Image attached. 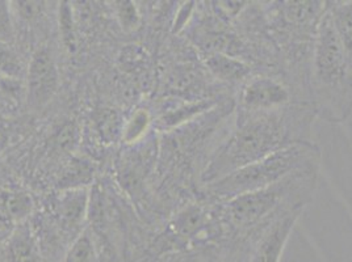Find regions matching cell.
<instances>
[{
    "mask_svg": "<svg viewBox=\"0 0 352 262\" xmlns=\"http://www.w3.org/2000/svg\"><path fill=\"white\" fill-rule=\"evenodd\" d=\"M316 117L313 105L308 102H294L271 112H245L234 106L228 129L206 161L201 187L279 150L311 142Z\"/></svg>",
    "mask_w": 352,
    "mask_h": 262,
    "instance_id": "6da1fadb",
    "label": "cell"
},
{
    "mask_svg": "<svg viewBox=\"0 0 352 262\" xmlns=\"http://www.w3.org/2000/svg\"><path fill=\"white\" fill-rule=\"evenodd\" d=\"M320 165L309 167L263 189L243 193L213 204L222 246L250 243L276 219L294 210H304L313 200Z\"/></svg>",
    "mask_w": 352,
    "mask_h": 262,
    "instance_id": "7a4b0ae2",
    "label": "cell"
},
{
    "mask_svg": "<svg viewBox=\"0 0 352 262\" xmlns=\"http://www.w3.org/2000/svg\"><path fill=\"white\" fill-rule=\"evenodd\" d=\"M309 92L317 117L338 123L352 116V73L327 3L313 45Z\"/></svg>",
    "mask_w": 352,
    "mask_h": 262,
    "instance_id": "3957f363",
    "label": "cell"
},
{
    "mask_svg": "<svg viewBox=\"0 0 352 262\" xmlns=\"http://www.w3.org/2000/svg\"><path fill=\"white\" fill-rule=\"evenodd\" d=\"M320 148L313 142L297 143L206 185L203 197L212 202L226 201L243 193L274 185L309 167L320 165Z\"/></svg>",
    "mask_w": 352,
    "mask_h": 262,
    "instance_id": "277c9868",
    "label": "cell"
},
{
    "mask_svg": "<svg viewBox=\"0 0 352 262\" xmlns=\"http://www.w3.org/2000/svg\"><path fill=\"white\" fill-rule=\"evenodd\" d=\"M234 102L236 109L245 112H271L298 102L280 76L256 73L235 91Z\"/></svg>",
    "mask_w": 352,
    "mask_h": 262,
    "instance_id": "5b68a950",
    "label": "cell"
},
{
    "mask_svg": "<svg viewBox=\"0 0 352 262\" xmlns=\"http://www.w3.org/2000/svg\"><path fill=\"white\" fill-rule=\"evenodd\" d=\"M28 102L33 109H41L56 95L59 75L52 53L41 47L34 51L28 64Z\"/></svg>",
    "mask_w": 352,
    "mask_h": 262,
    "instance_id": "8992f818",
    "label": "cell"
},
{
    "mask_svg": "<svg viewBox=\"0 0 352 262\" xmlns=\"http://www.w3.org/2000/svg\"><path fill=\"white\" fill-rule=\"evenodd\" d=\"M304 210H294L271 223L254 241L249 262H280L283 252Z\"/></svg>",
    "mask_w": 352,
    "mask_h": 262,
    "instance_id": "52a82bcc",
    "label": "cell"
},
{
    "mask_svg": "<svg viewBox=\"0 0 352 262\" xmlns=\"http://www.w3.org/2000/svg\"><path fill=\"white\" fill-rule=\"evenodd\" d=\"M0 262H43L37 239L27 222L0 241Z\"/></svg>",
    "mask_w": 352,
    "mask_h": 262,
    "instance_id": "ba28073f",
    "label": "cell"
},
{
    "mask_svg": "<svg viewBox=\"0 0 352 262\" xmlns=\"http://www.w3.org/2000/svg\"><path fill=\"white\" fill-rule=\"evenodd\" d=\"M326 3L352 73V0Z\"/></svg>",
    "mask_w": 352,
    "mask_h": 262,
    "instance_id": "9c48e42d",
    "label": "cell"
},
{
    "mask_svg": "<svg viewBox=\"0 0 352 262\" xmlns=\"http://www.w3.org/2000/svg\"><path fill=\"white\" fill-rule=\"evenodd\" d=\"M62 262H98V253L89 231H83L69 248Z\"/></svg>",
    "mask_w": 352,
    "mask_h": 262,
    "instance_id": "30bf717a",
    "label": "cell"
},
{
    "mask_svg": "<svg viewBox=\"0 0 352 262\" xmlns=\"http://www.w3.org/2000/svg\"><path fill=\"white\" fill-rule=\"evenodd\" d=\"M150 123H151V116L146 109L135 110L124 128L122 141L128 145L138 142L146 134L150 128Z\"/></svg>",
    "mask_w": 352,
    "mask_h": 262,
    "instance_id": "8fae6325",
    "label": "cell"
},
{
    "mask_svg": "<svg viewBox=\"0 0 352 262\" xmlns=\"http://www.w3.org/2000/svg\"><path fill=\"white\" fill-rule=\"evenodd\" d=\"M59 32L63 45L69 53H75L78 49V38L74 23L73 10L67 3L59 5Z\"/></svg>",
    "mask_w": 352,
    "mask_h": 262,
    "instance_id": "7c38bea8",
    "label": "cell"
},
{
    "mask_svg": "<svg viewBox=\"0 0 352 262\" xmlns=\"http://www.w3.org/2000/svg\"><path fill=\"white\" fill-rule=\"evenodd\" d=\"M0 73L10 78H21L25 73L24 64L20 57L10 47V45L0 40Z\"/></svg>",
    "mask_w": 352,
    "mask_h": 262,
    "instance_id": "4fadbf2b",
    "label": "cell"
},
{
    "mask_svg": "<svg viewBox=\"0 0 352 262\" xmlns=\"http://www.w3.org/2000/svg\"><path fill=\"white\" fill-rule=\"evenodd\" d=\"M250 243H233L222 246L219 254L212 262H249Z\"/></svg>",
    "mask_w": 352,
    "mask_h": 262,
    "instance_id": "5bb4252c",
    "label": "cell"
},
{
    "mask_svg": "<svg viewBox=\"0 0 352 262\" xmlns=\"http://www.w3.org/2000/svg\"><path fill=\"white\" fill-rule=\"evenodd\" d=\"M116 16L120 25L125 30H134L140 24V14L132 1H118L116 3Z\"/></svg>",
    "mask_w": 352,
    "mask_h": 262,
    "instance_id": "9a60e30c",
    "label": "cell"
},
{
    "mask_svg": "<svg viewBox=\"0 0 352 262\" xmlns=\"http://www.w3.org/2000/svg\"><path fill=\"white\" fill-rule=\"evenodd\" d=\"M11 3L0 1V40L10 43L14 38V27L11 17Z\"/></svg>",
    "mask_w": 352,
    "mask_h": 262,
    "instance_id": "2e32d148",
    "label": "cell"
},
{
    "mask_svg": "<svg viewBox=\"0 0 352 262\" xmlns=\"http://www.w3.org/2000/svg\"><path fill=\"white\" fill-rule=\"evenodd\" d=\"M4 141H6V135H4V130L3 129H0V146L4 143Z\"/></svg>",
    "mask_w": 352,
    "mask_h": 262,
    "instance_id": "e0dca14e",
    "label": "cell"
}]
</instances>
